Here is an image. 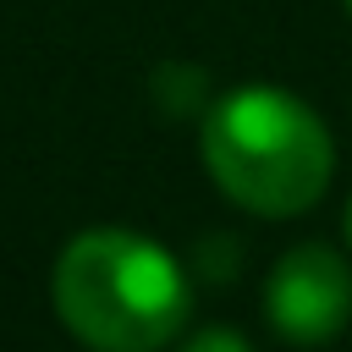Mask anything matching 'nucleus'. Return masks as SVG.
I'll return each instance as SVG.
<instances>
[{
    "instance_id": "2",
    "label": "nucleus",
    "mask_w": 352,
    "mask_h": 352,
    "mask_svg": "<svg viewBox=\"0 0 352 352\" xmlns=\"http://www.w3.org/2000/svg\"><path fill=\"white\" fill-rule=\"evenodd\" d=\"M204 165L231 204L253 214H297L319 204V192L330 187L336 148L324 121L302 99L253 82L209 110Z\"/></svg>"
},
{
    "instance_id": "5",
    "label": "nucleus",
    "mask_w": 352,
    "mask_h": 352,
    "mask_svg": "<svg viewBox=\"0 0 352 352\" xmlns=\"http://www.w3.org/2000/svg\"><path fill=\"white\" fill-rule=\"evenodd\" d=\"M346 236H352V204H346Z\"/></svg>"
},
{
    "instance_id": "1",
    "label": "nucleus",
    "mask_w": 352,
    "mask_h": 352,
    "mask_svg": "<svg viewBox=\"0 0 352 352\" xmlns=\"http://www.w3.org/2000/svg\"><path fill=\"white\" fill-rule=\"evenodd\" d=\"M55 314L94 352H160L187 324V275L148 236L82 231L55 258Z\"/></svg>"
},
{
    "instance_id": "3",
    "label": "nucleus",
    "mask_w": 352,
    "mask_h": 352,
    "mask_svg": "<svg viewBox=\"0 0 352 352\" xmlns=\"http://www.w3.org/2000/svg\"><path fill=\"white\" fill-rule=\"evenodd\" d=\"M264 314H270L275 336H286L297 346H319V341L341 336V324L352 314V275H346L341 253L324 248V242L292 248L270 270Z\"/></svg>"
},
{
    "instance_id": "6",
    "label": "nucleus",
    "mask_w": 352,
    "mask_h": 352,
    "mask_svg": "<svg viewBox=\"0 0 352 352\" xmlns=\"http://www.w3.org/2000/svg\"><path fill=\"white\" fill-rule=\"evenodd\" d=\"M346 6H352V0H346Z\"/></svg>"
},
{
    "instance_id": "4",
    "label": "nucleus",
    "mask_w": 352,
    "mask_h": 352,
    "mask_svg": "<svg viewBox=\"0 0 352 352\" xmlns=\"http://www.w3.org/2000/svg\"><path fill=\"white\" fill-rule=\"evenodd\" d=\"M182 352H253V346H248L236 330H198Z\"/></svg>"
}]
</instances>
